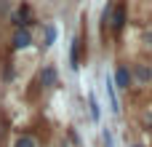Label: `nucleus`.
Returning <instances> with one entry per match:
<instances>
[{
  "mask_svg": "<svg viewBox=\"0 0 152 147\" xmlns=\"http://www.w3.org/2000/svg\"><path fill=\"white\" fill-rule=\"evenodd\" d=\"M115 83H118L120 88L128 86V70H126V67H118V70H115Z\"/></svg>",
  "mask_w": 152,
  "mask_h": 147,
  "instance_id": "nucleus-5",
  "label": "nucleus"
},
{
  "mask_svg": "<svg viewBox=\"0 0 152 147\" xmlns=\"http://www.w3.org/2000/svg\"><path fill=\"white\" fill-rule=\"evenodd\" d=\"M27 19H29V8H27V5H21V8L16 11V16H13V24H19V27H24V24H29Z\"/></svg>",
  "mask_w": 152,
  "mask_h": 147,
  "instance_id": "nucleus-4",
  "label": "nucleus"
},
{
  "mask_svg": "<svg viewBox=\"0 0 152 147\" xmlns=\"http://www.w3.org/2000/svg\"><path fill=\"white\" fill-rule=\"evenodd\" d=\"M136 147H142V145H136Z\"/></svg>",
  "mask_w": 152,
  "mask_h": 147,
  "instance_id": "nucleus-10",
  "label": "nucleus"
},
{
  "mask_svg": "<svg viewBox=\"0 0 152 147\" xmlns=\"http://www.w3.org/2000/svg\"><path fill=\"white\" fill-rule=\"evenodd\" d=\"M123 24H126V8L120 5V8H115V13H112V29L118 32V29H123Z\"/></svg>",
  "mask_w": 152,
  "mask_h": 147,
  "instance_id": "nucleus-2",
  "label": "nucleus"
},
{
  "mask_svg": "<svg viewBox=\"0 0 152 147\" xmlns=\"http://www.w3.org/2000/svg\"><path fill=\"white\" fill-rule=\"evenodd\" d=\"M53 40H56V29H53V27H48V29H45V46H51Z\"/></svg>",
  "mask_w": 152,
  "mask_h": 147,
  "instance_id": "nucleus-8",
  "label": "nucleus"
},
{
  "mask_svg": "<svg viewBox=\"0 0 152 147\" xmlns=\"http://www.w3.org/2000/svg\"><path fill=\"white\" fill-rule=\"evenodd\" d=\"M107 96H110V104H112V110L118 112V99H115V86H112V80H107Z\"/></svg>",
  "mask_w": 152,
  "mask_h": 147,
  "instance_id": "nucleus-6",
  "label": "nucleus"
},
{
  "mask_svg": "<svg viewBox=\"0 0 152 147\" xmlns=\"http://www.w3.org/2000/svg\"><path fill=\"white\" fill-rule=\"evenodd\" d=\"M40 83L43 86H53L56 83V70L48 64V67H43V72H40Z\"/></svg>",
  "mask_w": 152,
  "mask_h": 147,
  "instance_id": "nucleus-3",
  "label": "nucleus"
},
{
  "mask_svg": "<svg viewBox=\"0 0 152 147\" xmlns=\"http://www.w3.org/2000/svg\"><path fill=\"white\" fill-rule=\"evenodd\" d=\"M29 43H32V35H29L27 29H19V32L13 35V48H16V51H19V48H27Z\"/></svg>",
  "mask_w": 152,
  "mask_h": 147,
  "instance_id": "nucleus-1",
  "label": "nucleus"
},
{
  "mask_svg": "<svg viewBox=\"0 0 152 147\" xmlns=\"http://www.w3.org/2000/svg\"><path fill=\"white\" fill-rule=\"evenodd\" d=\"M91 115H94V121H99V104H96L94 96H91Z\"/></svg>",
  "mask_w": 152,
  "mask_h": 147,
  "instance_id": "nucleus-9",
  "label": "nucleus"
},
{
  "mask_svg": "<svg viewBox=\"0 0 152 147\" xmlns=\"http://www.w3.org/2000/svg\"><path fill=\"white\" fill-rule=\"evenodd\" d=\"M13 147H37V142H35L32 137H19V139H16V145H13Z\"/></svg>",
  "mask_w": 152,
  "mask_h": 147,
  "instance_id": "nucleus-7",
  "label": "nucleus"
}]
</instances>
